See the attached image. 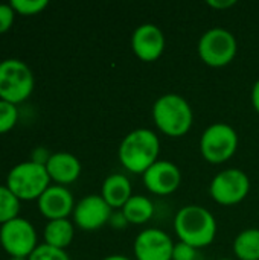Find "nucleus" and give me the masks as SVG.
<instances>
[{"label": "nucleus", "mask_w": 259, "mask_h": 260, "mask_svg": "<svg viewBox=\"0 0 259 260\" xmlns=\"http://www.w3.org/2000/svg\"><path fill=\"white\" fill-rule=\"evenodd\" d=\"M101 197L111 209H122L125 203L133 197L130 180L124 174L108 175L102 183Z\"/></svg>", "instance_id": "nucleus-16"}, {"label": "nucleus", "mask_w": 259, "mask_h": 260, "mask_svg": "<svg viewBox=\"0 0 259 260\" xmlns=\"http://www.w3.org/2000/svg\"><path fill=\"white\" fill-rule=\"evenodd\" d=\"M6 186L20 201H32L38 200L50 186V177L44 165L27 160L8 172Z\"/></svg>", "instance_id": "nucleus-4"}, {"label": "nucleus", "mask_w": 259, "mask_h": 260, "mask_svg": "<svg viewBox=\"0 0 259 260\" xmlns=\"http://www.w3.org/2000/svg\"><path fill=\"white\" fill-rule=\"evenodd\" d=\"M143 186L156 195H169L176 192L182 183L180 169L168 160H157L151 168H148L143 175Z\"/></svg>", "instance_id": "nucleus-13"}, {"label": "nucleus", "mask_w": 259, "mask_h": 260, "mask_svg": "<svg viewBox=\"0 0 259 260\" xmlns=\"http://www.w3.org/2000/svg\"><path fill=\"white\" fill-rule=\"evenodd\" d=\"M50 155H52V154H50L47 149L38 146V148H35V149L32 151V158H31V160L35 161V163H38V165H44V166H46V163L49 161Z\"/></svg>", "instance_id": "nucleus-26"}, {"label": "nucleus", "mask_w": 259, "mask_h": 260, "mask_svg": "<svg viewBox=\"0 0 259 260\" xmlns=\"http://www.w3.org/2000/svg\"><path fill=\"white\" fill-rule=\"evenodd\" d=\"M47 174L50 181H55L60 186H67L75 183L81 175V163L76 155L70 152H55L50 155L46 163Z\"/></svg>", "instance_id": "nucleus-15"}, {"label": "nucleus", "mask_w": 259, "mask_h": 260, "mask_svg": "<svg viewBox=\"0 0 259 260\" xmlns=\"http://www.w3.org/2000/svg\"><path fill=\"white\" fill-rule=\"evenodd\" d=\"M20 200L8 189V186H0V224H6L20 215Z\"/></svg>", "instance_id": "nucleus-20"}, {"label": "nucleus", "mask_w": 259, "mask_h": 260, "mask_svg": "<svg viewBox=\"0 0 259 260\" xmlns=\"http://www.w3.org/2000/svg\"><path fill=\"white\" fill-rule=\"evenodd\" d=\"M208 6L214 8V9H227L231 6H235V0H208L206 2Z\"/></svg>", "instance_id": "nucleus-28"}, {"label": "nucleus", "mask_w": 259, "mask_h": 260, "mask_svg": "<svg viewBox=\"0 0 259 260\" xmlns=\"http://www.w3.org/2000/svg\"><path fill=\"white\" fill-rule=\"evenodd\" d=\"M252 105L259 114V79L253 84V88H252Z\"/></svg>", "instance_id": "nucleus-29"}, {"label": "nucleus", "mask_w": 259, "mask_h": 260, "mask_svg": "<svg viewBox=\"0 0 259 260\" xmlns=\"http://www.w3.org/2000/svg\"><path fill=\"white\" fill-rule=\"evenodd\" d=\"M73 221L84 232H95L110 222L113 209L101 195H87L73 209Z\"/></svg>", "instance_id": "nucleus-10"}, {"label": "nucleus", "mask_w": 259, "mask_h": 260, "mask_svg": "<svg viewBox=\"0 0 259 260\" xmlns=\"http://www.w3.org/2000/svg\"><path fill=\"white\" fill-rule=\"evenodd\" d=\"M250 190V180L247 174L238 168H229L218 172L211 184L209 193L212 200L221 206H235L246 200Z\"/></svg>", "instance_id": "nucleus-8"}, {"label": "nucleus", "mask_w": 259, "mask_h": 260, "mask_svg": "<svg viewBox=\"0 0 259 260\" xmlns=\"http://www.w3.org/2000/svg\"><path fill=\"white\" fill-rule=\"evenodd\" d=\"M15 11L12 9L11 3H0V34L11 29L14 23Z\"/></svg>", "instance_id": "nucleus-25"}, {"label": "nucleus", "mask_w": 259, "mask_h": 260, "mask_svg": "<svg viewBox=\"0 0 259 260\" xmlns=\"http://www.w3.org/2000/svg\"><path fill=\"white\" fill-rule=\"evenodd\" d=\"M174 230L180 242L198 250L214 242L217 236V221L206 207L189 204L177 212L174 218Z\"/></svg>", "instance_id": "nucleus-2"}, {"label": "nucleus", "mask_w": 259, "mask_h": 260, "mask_svg": "<svg viewBox=\"0 0 259 260\" xmlns=\"http://www.w3.org/2000/svg\"><path fill=\"white\" fill-rule=\"evenodd\" d=\"M40 213L49 221L55 219H67L70 213H73L75 201L72 192L66 186L50 184L44 193L37 200Z\"/></svg>", "instance_id": "nucleus-14"}, {"label": "nucleus", "mask_w": 259, "mask_h": 260, "mask_svg": "<svg viewBox=\"0 0 259 260\" xmlns=\"http://www.w3.org/2000/svg\"><path fill=\"white\" fill-rule=\"evenodd\" d=\"M47 0H12L11 6L15 14L20 15H35L47 8Z\"/></svg>", "instance_id": "nucleus-22"}, {"label": "nucleus", "mask_w": 259, "mask_h": 260, "mask_svg": "<svg viewBox=\"0 0 259 260\" xmlns=\"http://www.w3.org/2000/svg\"><path fill=\"white\" fill-rule=\"evenodd\" d=\"M134 256L137 260H172L174 242L160 229H147L134 239Z\"/></svg>", "instance_id": "nucleus-11"}, {"label": "nucleus", "mask_w": 259, "mask_h": 260, "mask_svg": "<svg viewBox=\"0 0 259 260\" xmlns=\"http://www.w3.org/2000/svg\"><path fill=\"white\" fill-rule=\"evenodd\" d=\"M238 149L237 131L223 122L209 125L200 137V152L212 165H221L234 157Z\"/></svg>", "instance_id": "nucleus-6"}, {"label": "nucleus", "mask_w": 259, "mask_h": 260, "mask_svg": "<svg viewBox=\"0 0 259 260\" xmlns=\"http://www.w3.org/2000/svg\"><path fill=\"white\" fill-rule=\"evenodd\" d=\"M101 260H131L130 257H127V256H122V254H111V256H107V257H104V259Z\"/></svg>", "instance_id": "nucleus-30"}, {"label": "nucleus", "mask_w": 259, "mask_h": 260, "mask_svg": "<svg viewBox=\"0 0 259 260\" xmlns=\"http://www.w3.org/2000/svg\"><path fill=\"white\" fill-rule=\"evenodd\" d=\"M218 260H234V259H229V257H223V259H218Z\"/></svg>", "instance_id": "nucleus-32"}, {"label": "nucleus", "mask_w": 259, "mask_h": 260, "mask_svg": "<svg viewBox=\"0 0 259 260\" xmlns=\"http://www.w3.org/2000/svg\"><path fill=\"white\" fill-rule=\"evenodd\" d=\"M197 50L206 66L224 67L234 61L238 43L231 30L224 27H212L200 37Z\"/></svg>", "instance_id": "nucleus-7"}, {"label": "nucleus", "mask_w": 259, "mask_h": 260, "mask_svg": "<svg viewBox=\"0 0 259 260\" xmlns=\"http://www.w3.org/2000/svg\"><path fill=\"white\" fill-rule=\"evenodd\" d=\"M18 120L17 105L0 99V134L11 131Z\"/></svg>", "instance_id": "nucleus-21"}, {"label": "nucleus", "mask_w": 259, "mask_h": 260, "mask_svg": "<svg viewBox=\"0 0 259 260\" xmlns=\"http://www.w3.org/2000/svg\"><path fill=\"white\" fill-rule=\"evenodd\" d=\"M153 120L168 137H182L192 126L194 113L189 102L176 93L160 96L153 105Z\"/></svg>", "instance_id": "nucleus-3"}, {"label": "nucleus", "mask_w": 259, "mask_h": 260, "mask_svg": "<svg viewBox=\"0 0 259 260\" xmlns=\"http://www.w3.org/2000/svg\"><path fill=\"white\" fill-rule=\"evenodd\" d=\"M0 245L11 257H29L38 247L35 227L24 218H15L0 227Z\"/></svg>", "instance_id": "nucleus-9"}, {"label": "nucleus", "mask_w": 259, "mask_h": 260, "mask_svg": "<svg viewBox=\"0 0 259 260\" xmlns=\"http://www.w3.org/2000/svg\"><path fill=\"white\" fill-rule=\"evenodd\" d=\"M27 260H70V257L66 253V250H60L47 244H41L32 251Z\"/></svg>", "instance_id": "nucleus-23"}, {"label": "nucleus", "mask_w": 259, "mask_h": 260, "mask_svg": "<svg viewBox=\"0 0 259 260\" xmlns=\"http://www.w3.org/2000/svg\"><path fill=\"white\" fill-rule=\"evenodd\" d=\"M234 253L240 260H259V229H246L238 233Z\"/></svg>", "instance_id": "nucleus-19"}, {"label": "nucleus", "mask_w": 259, "mask_h": 260, "mask_svg": "<svg viewBox=\"0 0 259 260\" xmlns=\"http://www.w3.org/2000/svg\"><path fill=\"white\" fill-rule=\"evenodd\" d=\"M195 257H197V248L180 241L174 244L172 260H195Z\"/></svg>", "instance_id": "nucleus-24"}, {"label": "nucleus", "mask_w": 259, "mask_h": 260, "mask_svg": "<svg viewBox=\"0 0 259 260\" xmlns=\"http://www.w3.org/2000/svg\"><path fill=\"white\" fill-rule=\"evenodd\" d=\"M9 260H27V257H11Z\"/></svg>", "instance_id": "nucleus-31"}, {"label": "nucleus", "mask_w": 259, "mask_h": 260, "mask_svg": "<svg viewBox=\"0 0 259 260\" xmlns=\"http://www.w3.org/2000/svg\"><path fill=\"white\" fill-rule=\"evenodd\" d=\"M110 224H111V227H114V229H124L128 222H127V219H125V216H124V213H122V210H121V212H116V213L111 215Z\"/></svg>", "instance_id": "nucleus-27"}, {"label": "nucleus", "mask_w": 259, "mask_h": 260, "mask_svg": "<svg viewBox=\"0 0 259 260\" xmlns=\"http://www.w3.org/2000/svg\"><path fill=\"white\" fill-rule=\"evenodd\" d=\"M122 213L128 224L142 225L147 224L154 215V204L148 197L133 195L125 206L122 207Z\"/></svg>", "instance_id": "nucleus-18"}, {"label": "nucleus", "mask_w": 259, "mask_h": 260, "mask_svg": "<svg viewBox=\"0 0 259 260\" xmlns=\"http://www.w3.org/2000/svg\"><path fill=\"white\" fill-rule=\"evenodd\" d=\"M35 79L31 67L17 58L0 61V99L14 105L26 101L34 91Z\"/></svg>", "instance_id": "nucleus-5"}, {"label": "nucleus", "mask_w": 259, "mask_h": 260, "mask_svg": "<svg viewBox=\"0 0 259 260\" xmlns=\"http://www.w3.org/2000/svg\"><path fill=\"white\" fill-rule=\"evenodd\" d=\"M73 236H75V229L69 219L49 221L44 227V244L53 248L66 250L72 244Z\"/></svg>", "instance_id": "nucleus-17"}, {"label": "nucleus", "mask_w": 259, "mask_h": 260, "mask_svg": "<svg viewBox=\"0 0 259 260\" xmlns=\"http://www.w3.org/2000/svg\"><path fill=\"white\" fill-rule=\"evenodd\" d=\"M160 155L159 136L148 128H137L130 131L119 145L118 157L121 165L133 172L142 174L151 168Z\"/></svg>", "instance_id": "nucleus-1"}, {"label": "nucleus", "mask_w": 259, "mask_h": 260, "mask_svg": "<svg viewBox=\"0 0 259 260\" xmlns=\"http://www.w3.org/2000/svg\"><path fill=\"white\" fill-rule=\"evenodd\" d=\"M131 49L139 59L145 62L156 61L165 50V35L162 29L153 23L137 26L131 35Z\"/></svg>", "instance_id": "nucleus-12"}]
</instances>
